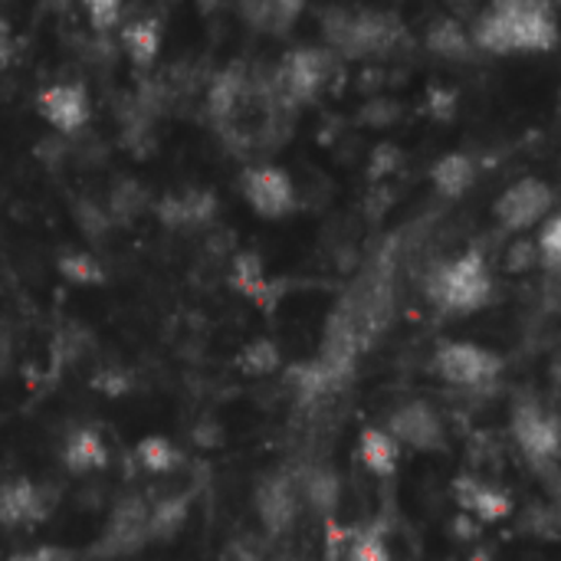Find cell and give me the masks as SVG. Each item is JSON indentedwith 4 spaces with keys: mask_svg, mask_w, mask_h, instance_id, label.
I'll return each mask as SVG.
<instances>
[{
    "mask_svg": "<svg viewBox=\"0 0 561 561\" xmlns=\"http://www.w3.org/2000/svg\"><path fill=\"white\" fill-rule=\"evenodd\" d=\"M559 39L549 0H493L473 26V46L486 53H546Z\"/></svg>",
    "mask_w": 561,
    "mask_h": 561,
    "instance_id": "1",
    "label": "cell"
},
{
    "mask_svg": "<svg viewBox=\"0 0 561 561\" xmlns=\"http://www.w3.org/2000/svg\"><path fill=\"white\" fill-rule=\"evenodd\" d=\"M493 293L496 283L480 250H467L427 276V299L447 316H473L493 302Z\"/></svg>",
    "mask_w": 561,
    "mask_h": 561,
    "instance_id": "2",
    "label": "cell"
},
{
    "mask_svg": "<svg viewBox=\"0 0 561 561\" xmlns=\"http://www.w3.org/2000/svg\"><path fill=\"white\" fill-rule=\"evenodd\" d=\"M325 33L332 39L335 49L348 53V56H375V53H388L404 26L394 13H381V10H335L325 16Z\"/></svg>",
    "mask_w": 561,
    "mask_h": 561,
    "instance_id": "3",
    "label": "cell"
},
{
    "mask_svg": "<svg viewBox=\"0 0 561 561\" xmlns=\"http://www.w3.org/2000/svg\"><path fill=\"white\" fill-rule=\"evenodd\" d=\"M510 431H513V440H516L519 454L539 473H556V467H559L561 434L559 417L552 411H546L536 398H519L513 404Z\"/></svg>",
    "mask_w": 561,
    "mask_h": 561,
    "instance_id": "4",
    "label": "cell"
},
{
    "mask_svg": "<svg viewBox=\"0 0 561 561\" xmlns=\"http://www.w3.org/2000/svg\"><path fill=\"white\" fill-rule=\"evenodd\" d=\"M506 362L503 355H496L486 345L477 342H440L434 352V371L440 381L463 388V391H477L493 385L503 375Z\"/></svg>",
    "mask_w": 561,
    "mask_h": 561,
    "instance_id": "5",
    "label": "cell"
},
{
    "mask_svg": "<svg viewBox=\"0 0 561 561\" xmlns=\"http://www.w3.org/2000/svg\"><path fill=\"white\" fill-rule=\"evenodd\" d=\"M145 523H148V500H141V496H122L112 506V513H108L99 539L92 542L89 559L115 561L125 559V556H135L141 546H148Z\"/></svg>",
    "mask_w": 561,
    "mask_h": 561,
    "instance_id": "6",
    "label": "cell"
},
{
    "mask_svg": "<svg viewBox=\"0 0 561 561\" xmlns=\"http://www.w3.org/2000/svg\"><path fill=\"white\" fill-rule=\"evenodd\" d=\"M385 431L398 440V447L417 454H444L447 450V424L440 411L427 401H408L388 414Z\"/></svg>",
    "mask_w": 561,
    "mask_h": 561,
    "instance_id": "7",
    "label": "cell"
},
{
    "mask_svg": "<svg viewBox=\"0 0 561 561\" xmlns=\"http://www.w3.org/2000/svg\"><path fill=\"white\" fill-rule=\"evenodd\" d=\"M552 204H556V194L546 181L523 178L496 197L493 214H496L503 230L523 233V230H533L536 224H542L552 214Z\"/></svg>",
    "mask_w": 561,
    "mask_h": 561,
    "instance_id": "8",
    "label": "cell"
},
{
    "mask_svg": "<svg viewBox=\"0 0 561 561\" xmlns=\"http://www.w3.org/2000/svg\"><path fill=\"white\" fill-rule=\"evenodd\" d=\"M329 72H332L329 53L312 49V46L293 49V53L283 59L279 72H276V92H279V99L289 102V105L312 102V99L325 89Z\"/></svg>",
    "mask_w": 561,
    "mask_h": 561,
    "instance_id": "9",
    "label": "cell"
},
{
    "mask_svg": "<svg viewBox=\"0 0 561 561\" xmlns=\"http://www.w3.org/2000/svg\"><path fill=\"white\" fill-rule=\"evenodd\" d=\"M243 197L263 220H283L299 207L293 178L276 164H256L243 174Z\"/></svg>",
    "mask_w": 561,
    "mask_h": 561,
    "instance_id": "10",
    "label": "cell"
},
{
    "mask_svg": "<svg viewBox=\"0 0 561 561\" xmlns=\"http://www.w3.org/2000/svg\"><path fill=\"white\" fill-rule=\"evenodd\" d=\"M299 493H296V480L286 473H273L266 480H260L256 493H253V510L260 526L270 536H286L296 519H299Z\"/></svg>",
    "mask_w": 561,
    "mask_h": 561,
    "instance_id": "11",
    "label": "cell"
},
{
    "mask_svg": "<svg viewBox=\"0 0 561 561\" xmlns=\"http://www.w3.org/2000/svg\"><path fill=\"white\" fill-rule=\"evenodd\" d=\"M53 513V490L43 483H33L26 477L0 483V526L3 529H23L36 526Z\"/></svg>",
    "mask_w": 561,
    "mask_h": 561,
    "instance_id": "12",
    "label": "cell"
},
{
    "mask_svg": "<svg viewBox=\"0 0 561 561\" xmlns=\"http://www.w3.org/2000/svg\"><path fill=\"white\" fill-rule=\"evenodd\" d=\"M454 500H457L460 513L473 516L480 526L506 523L516 510V503L506 490H500L496 483H486L480 477H470V473L454 480Z\"/></svg>",
    "mask_w": 561,
    "mask_h": 561,
    "instance_id": "13",
    "label": "cell"
},
{
    "mask_svg": "<svg viewBox=\"0 0 561 561\" xmlns=\"http://www.w3.org/2000/svg\"><path fill=\"white\" fill-rule=\"evenodd\" d=\"M36 108L59 135H72L89 122V95L79 82L46 85L36 99Z\"/></svg>",
    "mask_w": 561,
    "mask_h": 561,
    "instance_id": "14",
    "label": "cell"
},
{
    "mask_svg": "<svg viewBox=\"0 0 561 561\" xmlns=\"http://www.w3.org/2000/svg\"><path fill=\"white\" fill-rule=\"evenodd\" d=\"M158 220L171 230H187V227H204L214 220L217 214V197L204 187L194 191H181V194H168L158 201Z\"/></svg>",
    "mask_w": 561,
    "mask_h": 561,
    "instance_id": "15",
    "label": "cell"
},
{
    "mask_svg": "<svg viewBox=\"0 0 561 561\" xmlns=\"http://www.w3.org/2000/svg\"><path fill=\"white\" fill-rule=\"evenodd\" d=\"M59 460L62 467L72 473V477H85V473H95V470H105L108 467V447L102 440L99 431L92 427H76L66 434L62 440V450H59Z\"/></svg>",
    "mask_w": 561,
    "mask_h": 561,
    "instance_id": "16",
    "label": "cell"
},
{
    "mask_svg": "<svg viewBox=\"0 0 561 561\" xmlns=\"http://www.w3.org/2000/svg\"><path fill=\"white\" fill-rule=\"evenodd\" d=\"M358 460L371 477L391 480L401 463V447L385 427H365L358 434Z\"/></svg>",
    "mask_w": 561,
    "mask_h": 561,
    "instance_id": "17",
    "label": "cell"
},
{
    "mask_svg": "<svg viewBox=\"0 0 561 561\" xmlns=\"http://www.w3.org/2000/svg\"><path fill=\"white\" fill-rule=\"evenodd\" d=\"M296 493H299V503H306L319 516H329L339 506L342 483H339V477L329 467H306L296 477Z\"/></svg>",
    "mask_w": 561,
    "mask_h": 561,
    "instance_id": "18",
    "label": "cell"
},
{
    "mask_svg": "<svg viewBox=\"0 0 561 561\" xmlns=\"http://www.w3.org/2000/svg\"><path fill=\"white\" fill-rule=\"evenodd\" d=\"M230 286H233L240 296H247V299H253V302H260V306L276 302V286L270 283L266 266H263V260H260L256 253H237V256H233Z\"/></svg>",
    "mask_w": 561,
    "mask_h": 561,
    "instance_id": "19",
    "label": "cell"
},
{
    "mask_svg": "<svg viewBox=\"0 0 561 561\" xmlns=\"http://www.w3.org/2000/svg\"><path fill=\"white\" fill-rule=\"evenodd\" d=\"M431 181H434V187H437L440 197L457 201V197H463L473 187V181H477V161L470 154H463V151H450V154H444V158L434 161Z\"/></svg>",
    "mask_w": 561,
    "mask_h": 561,
    "instance_id": "20",
    "label": "cell"
},
{
    "mask_svg": "<svg viewBox=\"0 0 561 561\" xmlns=\"http://www.w3.org/2000/svg\"><path fill=\"white\" fill-rule=\"evenodd\" d=\"M122 46H125L128 59L138 69H148L158 59V49H161V23L154 16H148V13L131 16L122 26Z\"/></svg>",
    "mask_w": 561,
    "mask_h": 561,
    "instance_id": "21",
    "label": "cell"
},
{
    "mask_svg": "<svg viewBox=\"0 0 561 561\" xmlns=\"http://www.w3.org/2000/svg\"><path fill=\"white\" fill-rule=\"evenodd\" d=\"M191 516V500L187 496H164L158 503H148V523H145V539L148 542H171Z\"/></svg>",
    "mask_w": 561,
    "mask_h": 561,
    "instance_id": "22",
    "label": "cell"
},
{
    "mask_svg": "<svg viewBox=\"0 0 561 561\" xmlns=\"http://www.w3.org/2000/svg\"><path fill=\"white\" fill-rule=\"evenodd\" d=\"M243 92H247V79L240 72V66H230L224 72L214 76L210 82V92H207V108L217 122H227L230 115H237L240 102H243Z\"/></svg>",
    "mask_w": 561,
    "mask_h": 561,
    "instance_id": "23",
    "label": "cell"
},
{
    "mask_svg": "<svg viewBox=\"0 0 561 561\" xmlns=\"http://www.w3.org/2000/svg\"><path fill=\"white\" fill-rule=\"evenodd\" d=\"M135 463L151 477H164V473H174L184 463V454L178 450L174 440H168L161 434H148V437H141L135 444Z\"/></svg>",
    "mask_w": 561,
    "mask_h": 561,
    "instance_id": "24",
    "label": "cell"
},
{
    "mask_svg": "<svg viewBox=\"0 0 561 561\" xmlns=\"http://www.w3.org/2000/svg\"><path fill=\"white\" fill-rule=\"evenodd\" d=\"M427 46L444 59H470L473 39L457 26V20H437L427 33Z\"/></svg>",
    "mask_w": 561,
    "mask_h": 561,
    "instance_id": "25",
    "label": "cell"
},
{
    "mask_svg": "<svg viewBox=\"0 0 561 561\" xmlns=\"http://www.w3.org/2000/svg\"><path fill=\"white\" fill-rule=\"evenodd\" d=\"M56 270H59V276H62L66 283H72V286H102V283H105L102 263H99L92 253H85V250H66V253L59 256Z\"/></svg>",
    "mask_w": 561,
    "mask_h": 561,
    "instance_id": "26",
    "label": "cell"
},
{
    "mask_svg": "<svg viewBox=\"0 0 561 561\" xmlns=\"http://www.w3.org/2000/svg\"><path fill=\"white\" fill-rule=\"evenodd\" d=\"M279 362H283L279 358V345L273 339H256V342L243 345L240 355H237V368L247 371V375H253V378L273 375L279 368Z\"/></svg>",
    "mask_w": 561,
    "mask_h": 561,
    "instance_id": "27",
    "label": "cell"
},
{
    "mask_svg": "<svg viewBox=\"0 0 561 561\" xmlns=\"http://www.w3.org/2000/svg\"><path fill=\"white\" fill-rule=\"evenodd\" d=\"M345 561H394L391 559V546H388L385 526L371 523L368 529H362V533L348 542V556H345Z\"/></svg>",
    "mask_w": 561,
    "mask_h": 561,
    "instance_id": "28",
    "label": "cell"
},
{
    "mask_svg": "<svg viewBox=\"0 0 561 561\" xmlns=\"http://www.w3.org/2000/svg\"><path fill=\"white\" fill-rule=\"evenodd\" d=\"M533 243H536V256H539V263H542L549 273H559V266H561V217L549 214V217H546V224H542V230H539V237H536Z\"/></svg>",
    "mask_w": 561,
    "mask_h": 561,
    "instance_id": "29",
    "label": "cell"
},
{
    "mask_svg": "<svg viewBox=\"0 0 561 561\" xmlns=\"http://www.w3.org/2000/svg\"><path fill=\"white\" fill-rule=\"evenodd\" d=\"M141 204H145V194L131 184V181H125V184H118L115 191H112V207H108V220H131L138 210H141Z\"/></svg>",
    "mask_w": 561,
    "mask_h": 561,
    "instance_id": "30",
    "label": "cell"
},
{
    "mask_svg": "<svg viewBox=\"0 0 561 561\" xmlns=\"http://www.w3.org/2000/svg\"><path fill=\"white\" fill-rule=\"evenodd\" d=\"M122 7H125V0H85L89 20L95 30H112L122 20Z\"/></svg>",
    "mask_w": 561,
    "mask_h": 561,
    "instance_id": "31",
    "label": "cell"
},
{
    "mask_svg": "<svg viewBox=\"0 0 561 561\" xmlns=\"http://www.w3.org/2000/svg\"><path fill=\"white\" fill-rule=\"evenodd\" d=\"M401 168V151L394 145H378L368 164V178L371 181H385L388 174H394Z\"/></svg>",
    "mask_w": 561,
    "mask_h": 561,
    "instance_id": "32",
    "label": "cell"
},
{
    "mask_svg": "<svg viewBox=\"0 0 561 561\" xmlns=\"http://www.w3.org/2000/svg\"><path fill=\"white\" fill-rule=\"evenodd\" d=\"M536 263H539V256H536V243L533 240H516L506 250V270L510 273H529Z\"/></svg>",
    "mask_w": 561,
    "mask_h": 561,
    "instance_id": "33",
    "label": "cell"
},
{
    "mask_svg": "<svg viewBox=\"0 0 561 561\" xmlns=\"http://www.w3.org/2000/svg\"><path fill=\"white\" fill-rule=\"evenodd\" d=\"M526 526H529L536 536H542V539H556V533H559V519H556V513L546 510V506H529V510H526ZM526 526H523V529H526Z\"/></svg>",
    "mask_w": 561,
    "mask_h": 561,
    "instance_id": "34",
    "label": "cell"
},
{
    "mask_svg": "<svg viewBox=\"0 0 561 561\" xmlns=\"http://www.w3.org/2000/svg\"><path fill=\"white\" fill-rule=\"evenodd\" d=\"M76 220H79V227H82L85 233H92V237H102L105 227L112 224L108 214H102L95 204H79V207H76Z\"/></svg>",
    "mask_w": 561,
    "mask_h": 561,
    "instance_id": "35",
    "label": "cell"
},
{
    "mask_svg": "<svg viewBox=\"0 0 561 561\" xmlns=\"http://www.w3.org/2000/svg\"><path fill=\"white\" fill-rule=\"evenodd\" d=\"M454 112H457V92H450V89H434V92H431V115L440 118V122H447V118H454Z\"/></svg>",
    "mask_w": 561,
    "mask_h": 561,
    "instance_id": "36",
    "label": "cell"
},
{
    "mask_svg": "<svg viewBox=\"0 0 561 561\" xmlns=\"http://www.w3.org/2000/svg\"><path fill=\"white\" fill-rule=\"evenodd\" d=\"M450 529H454V539H463V542H470V539H477L483 533V526L473 516H467V513H460Z\"/></svg>",
    "mask_w": 561,
    "mask_h": 561,
    "instance_id": "37",
    "label": "cell"
},
{
    "mask_svg": "<svg viewBox=\"0 0 561 561\" xmlns=\"http://www.w3.org/2000/svg\"><path fill=\"white\" fill-rule=\"evenodd\" d=\"M7 561H62V552H59V549H49V546H43V549L23 552V556H13V559H7Z\"/></svg>",
    "mask_w": 561,
    "mask_h": 561,
    "instance_id": "38",
    "label": "cell"
},
{
    "mask_svg": "<svg viewBox=\"0 0 561 561\" xmlns=\"http://www.w3.org/2000/svg\"><path fill=\"white\" fill-rule=\"evenodd\" d=\"M10 46H13V33H10V26L0 20V66L10 62Z\"/></svg>",
    "mask_w": 561,
    "mask_h": 561,
    "instance_id": "39",
    "label": "cell"
},
{
    "mask_svg": "<svg viewBox=\"0 0 561 561\" xmlns=\"http://www.w3.org/2000/svg\"><path fill=\"white\" fill-rule=\"evenodd\" d=\"M227 561H263V559H256V556H250V552H237V556H230Z\"/></svg>",
    "mask_w": 561,
    "mask_h": 561,
    "instance_id": "40",
    "label": "cell"
}]
</instances>
